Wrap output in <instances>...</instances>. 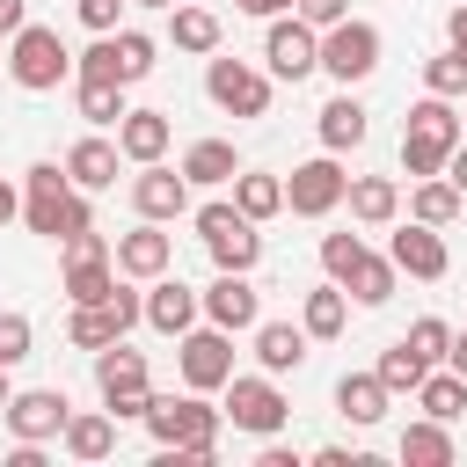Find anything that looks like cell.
<instances>
[{"mask_svg":"<svg viewBox=\"0 0 467 467\" xmlns=\"http://www.w3.org/2000/svg\"><path fill=\"white\" fill-rule=\"evenodd\" d=\"M131 7H161V15H168V7H175V0H131Z\"/></svg>","mask_w":467,"mask_h":467,"instance_id":"obj_54","label":"cell"},{"mask_svg":"<svg viewBox=\"0 0 467 467\" xmlns=\"http://www.w3.org/2000/svg\"><path fill=\"white\" fill-rule=\"evenodd\" d=\"M139 321H146V292L117 285L109 299H95V306H73V314H66V343H73V350H102V343L131 336Z\"/></svg>","mask_w":467,"mask_h":467,"instance_id":"obj_11","label":"cell"},{"mask_svg":"<svg viewBox=\"0 0 467 467\" xmlns=\"http://www.w3.org/2000/svg\"><path fill=\"white\" fill-rule=\"evenodd\" d=\"M219 423H226V409H212L197 387L146 401V431H153V445H161L168 467H204V460L219 452Z\"/></svg>","mask_w":467,"mask_h":467,"instance_id":"obj_1","label":"cell"},{"mask_svg":"<svg viewBox=\"0 0 467 467\" xmlns=\"http://www.w3.org/2000/svg\"><path fill=\"white\" fill-rule=\"evenodd\" d=\"M460 204H467V197H460L445 175H416V190H409V219H423V226H452Z\"/></svg>","mask_w":467,"mask_h":467,"instance_id":"obj_35","label":"cell"},{"mask_svg":"<svg viewBox=\"0 0 467 467\" xmlns=\"http://www.w3.org/2000/svg\"><path fill=\"white\" fill-rule=\"evenodd\" d=\"M7 219H22V190L0 175V226H7Z\"/></svg>","mask_w":467,"mask_h":467,"instance_id":"obj_51","label":"cell"},{"mask_svg":"<svg viewBox=\"0 0 467 467\" xmlns=\"http://www.w3.org/2000/svg\"><path fill=\"white\" fill-rule=\"evenodd\" d=\"M394 285H401L394 255H372V248H365V255L350 263V277H343V292H350L358 306H387V299H394Z\"/></svg>","mask_w":467,"mask_h":467,"instance_id":"obj_32","label":"cell"},{"mask_svg":"<svg viewBox=\"0 0 467 467\" xmlns=\"http://www.w3.org/2000/svg\"><path fill=\"white\" fill-rule=\"evenodd\" d=\"M66 416H73V401H66L58 387H15V401L0 409V423H7L22 445H51V438H66Z\"/></svg>","mask_w":467,"mask_h":467,"instance_id":"obj_15","label":"cell"},{"mask_svg":"<svg viewBox=\"0 0 467 467\" xmlns=\"http://www.w3.org/2000/svg\"><path fill=\"white\" fill-rule=\"evenodd\" d=\"M58 445H66L73 460H109V452H117V416H109V409H73Z\"/></svg>","mask_w":467,"mask_h":467,"instance_id":"obj_29","label":"cell"},{"mask_svg":"<svg viewBox=\"0 0 467 467\" xmlns=\"http://www.w3.org/2000/svg\"><path fill=\"white\" fill-rule=\"evenodd\" d=\"M22 22H29V7H22V0H0V44H7Z\"/></svg>","mask_w":467,"mask_h":467,"instance_id":"obj_48","label":"cell"},{"mask_svg":"<svg viewBox=\"0 0 467 467\" xmlns=\"http://www.w3.org/2000/svg\"><path fill=\"white\" fill-rule=\"evenodd\" d=\"M153 36L146 29H109V36H95L80 58H73V80H124V88H139L146 73H153Z\"/></svg>","mask_w":467,"mask_h":467,"instance_id":"obj_6","label":"cell"},{"mask_svg":"<svg viewBox=\"0 0 467 467\" xmlns=\"http://www.w3.org/2000/svg\"><path fill=\"white\" fill-rule=\"evenodd\" d=\"M73 109L102 131V124H124V80H73Z\"/></svg>","mask_w":467,"mask_h":467,"instance_id":"obj_37","label":"cell"},{"mask_svg":"<svg viewBox=\"0 0 467 467\" xmlns=\"http://www.w3.org/2000/svg\"><path fill=\"white\" fill-rule=\"evenodd\" d=\"M387 255H394V270H401V277H423V285H438V277L452 270L445 226H423V219H401V226H394V241H387Z\"/></svg>","mask_w":467,"mask_h":467,"instance_id":"obj_16","label":"cell"},{"mask_svg":"<svg viewBox=\"0 0 467 467\" xmlns=\"http://www.w3.org/2000/svg\"><path fill=\"white\" fill-rule=\"evenodd\" d=\"M365 131H372V117H365V102H358L350 88L321 102V146H328V153H350V146H365Z\"/></svg>","mask_w":467,"mask_h":467,"instance_id":"obj_28","label":"cell"},{"mask_svg":"<svg viewBox=\"0 0 467 467\" xmlns=\"http://www.w3.org/2000/svg\"><path fill=\"white\" fill-rule=\"evenodd\" d=\"M299 321H306V336L314 343H336L343 336V321H350V292L328 277V285H314L306 299H299Z\"/></svg>","mask_w":467,"mask_h":467,"instance_id":"obj_31","label":"cell"},{"mask_svg":"<svg viewBox=\"0 0 467 467\" xmlns=\"http://www.w3.org/2000/svg\"><path fill=\"white\" fill-rule=\"evenodd\" d=\"M263 66H270V80H306V73H321V29L299 22V15H277L270 36H263Z\"/></svg>","mask_w":467,"mask_h":467,"instance_id":"obj_14","label":"cell"},{"mask_svg":"<svg viewBox=\"0 0 467 467\" xmlns=\"http://www.w3.org/2000/svg\"><path fill=\"white\" fill-rule=\"evenodd\" d=\"M58 292H66L73 306H95V299H109V292H117V255H66V270H58Z\"/></svg>","mask_w":467,"mask_h":467,"instance_id":"obj_27","label":"cell"},{"mask_svg":"<svg viewBox=\"0 0 467 467\" xmlns=\"http://www.w3.org/2000/svg\"><path fill=\"white\" fill-rule=\"evenodd\" d=\"M226 423L248 431V438H277L292 423V401H285L277 372H234L226 379Z\"/></svg>","mask_w":467,"mask_h":467,"instance_id":"obj_7","label":"cell"},{"mask_svg":"<svg viewBox=\"0 0 467 467\" xmlns=\"http://www.w3.org/2000/svg\"><path fill=\"white\" fill-rule=\"evenodd\" d=\"M234 204L263 226V219H277L285 212V175H270V168H241L234 175Z\"/></svg>","mask_w":467,"mask_h":467,"instance_id":"obj_33","label":"cell"},{"mask_svg":"<svg viewBox=\"0 0 467 467\" xmlns=\"http://www.w3.org/2000/svg\"><path fill=\"white\" fill-rule=\"evenodd\" d=\"M182 175H190L197 190H219V182H234V175H241V153H234V139H197V146H182Z\"/></svg>","mask_w":467,"mask_h":467,"instance_id":"obj_30","label":"cell"},{"mask_svg":"<svg viewBox=\"0 0 467 467\" xmlns=\"http://www.w3.org/2000/svg\"><path fill=\"white\" fill-rule=\"evenodd\" d=\"M168 139H175L168 109H124V124H117V146H124V161H131V168L168 161Z\"/></svg>","mask_w":467,"mask_h":467,"instance_id":"obj_23","label":"cell"},{"mask_svg":"<svg viewBox=\"0 0 467 467\" xmlns=\"http://www.w3.org/2000/svg\"><path fill=\"white\" fill-rule=\"evenodd\" d=\"M22 219H29V234H44V241H66V234H80V226H95L88 190L66 175V161H36V168L22 175Z\"/></svg>","mask_w":467,"mask_h":467,"instance_id":"obj_2","label":"cell"},{"mask_svg":"<svg viewBox=\"0 0 467 467\" xmlns=\"http://www.w3.org/2000/svg\"><path fill=\"white\" fill-rule=\"evenodd\" d=\"M255 467H299V452H292V445H270V438H263V452H255Z\"/></svg>","mask_w":467,"mask_h":467,"instance_id":"obj_47","label":"cell"},{"mask_svg":"<svg viewBox=\"0 0 467 467\" xmlns=\"http://www.w3.org/2000/svg\"><path fill=\"white\" fill-rule=\"evenodd\" d=\"M401 467H452V431L438 423V416H423V423H409L401 431Z\"/></svg>","mask_w":467,"mask_h":467,"instance_id":"obj_34","label":"cell"},{"mask_svg":"<svg viewBox=\"0 0 467 467\" xmlns=\"http://www.w3.org/2000/svg\"><path fill=\"white\" fill-rule=\"evenodd\" d=\"M445 36H452V51H467V0L445 15Z\"/></svg>","mask_w":467,"mask_h":467,"instance_id":"obj_50","label":"cell"},{"mask_svg":"<svg viewBox=\"0 0 467 467\" xmlns=\"http://www.w3.org/2000/svg\"><path fill=\"white\" fill-rule=\"evenodd\" d=\"M117 161H124V146L102 139V131H88V139L66 146V175H73L88 197H95V190H117Z\"/></svg>","mask_w":467,"mask_h":467,"instance_id":"obj_21","label":"cell"},{"mask_svg":"<svg viewBox=\"0 0 467 467\" xmlns=\"http://www.w3.org/2000/svg\"><path fill=\"white\" fill-rule=\"evenodd\" d=\"M445 365H452V372L467 379V336H452V358H445Z\"/></svg>","mask_w":467,"mask_h":467,"instance_id":"obj_52","label":"cell"},{"mask_svg":"<svg viewBox=\"0 0 467 467\" xmlns=\"http://www.w3.org/2000/svg\"><path fill=\"white\" fill-rule=\"evenodd\" d=\"M204 321V292H190L182 277H153L146 285V328H161V336H182V328H197Z\"/></svg>","mask_w":467,"mask_h":467,"instance_id":"obj_20","label":"cell"},{"mask_svg":"<svg viewBox=\"0 0 467 467\" xmlns=\"http://www.w3.org/2000/svg\"><path fill=\"white\" fill-rule=\"evenodd\" d=\"M0 66H7V51H0Z\"/></svg>","mask_w":467,"mask_h":467,"instance_id":"obj_56","label":"cell"},{"mask_svg":"<svg viewBox=\"0 0 467 467\" xmlns=\"http://www.w3.org/2000/svg\"><path fill=\"white\" fill-rule=\"evenodd\" d=\"M95 394H102V409H109L117 423H146V401H153L146 350H124V336L102 343V350H95Z\"/></svg>","mask_w":467,"mask_h":467,"instance_id":"obj_5","label":"cell"},{"mask_svg":"<svg viewBox=\"0 0 467 467\" xmlns=\"http://www.w3.org/2000/svg\"><path fill=\"white\" fill-rule=\"evenodd\" d=\"M204 95L212 109L226 117H270V66H248V58H204Z\"/></svg>","mask_w":467,"mask_h":467,"instance_id":"obj_10","label":"cell"},{"mask_svg":"<svg viewBox=\"0 0 467 467\" xmlns=\"http://www.w3.org/2000/svg\"><path fill=\"white\" fill-rule=\"evenodd\" d=\"M460 139H467L460 102L423 95V102L409 109V124H401V168H409V175H445V161H452V146H460Z\"/></svg>","mask_w":467,"mask_h":467,"instance_id":"obj_3","label":"cell"},{"mask_svg":"<svg viewBox=\"0 0 467 467\" xmlns=\"http://www.w3.org/2000/svg\"><path fill=\"white\" fill-rule=\"evenodd\" d=\"M190 190H197V182H190L182 168H168V161H146V168L131 175V212L168 226V219H182V212H190Z\"/></svg>","mask_w":467,"mask_h":467,"instance_id":"obj_17","label":"cell"},{"mask_svg":"<svg viewBox=\"0 0 467 467\" xmlns=\"http://www.w3.org/2000/svg\"><path fill=\"white\" fill-rule=\"evenodd\" d=\"M204 321L226 328V336H248V328L263 321V292L248 285V270H219V277L204 285Z\"/></svg>","mask_w":467,"mask_h":467,"instance_id":"obj_18","label":"cell"},{"mask_svg":"<svg viewBox=\"0 0 467 467\" xmlns=\"http://www.w3.org/2000/svg\"><path fill=\"white\" fill-rule=\"evenodd\" d=\"M343 197H350V175H343V161H336L328 146L285 175V212H299V219H328Z\"/></svg>","mask_w":467,"mask_h":467,"instance_id":"obj_12","label":"cell"},{"mask_svg":"<svg viewBox=\"0 0 467 467\" xmlns=\"http://www.w3.org/2000/svg\"><path fill=\"white\" fill-rule=\"evenodd\" d=\"M241 15H255V22H277V15H292V0H234Z\"/></svg>","mask_w":467,"mask_h":467,"instance_id":"obj_46","label":"cell"},{"mask_svg":"<svg viewBox=\"0 0 467 467\" xmlns=\"http://www.w3.org/2000/svg\"><path fill=\"white\" fill-rule=\"evenodd\" d=\"M416 409H423V416H438V423H452V416L467 409V379H460L452 365H445V372L431 365V372H423V387H416Z\"/></svg>","mask_w":467,"mask_h":467,"instance_id":"obj_36","label":"cell"},{"mask_svg":"<svg viewBox=\"0 0 467 467\" xmlns=\"http://www.w3.org/2000/svg\"><path fill=\"white\" fill-rule=\"evenodd\" d=\"M460 117H467V102H460Z\"/></svg>","mask_w":467,"mask_h":467,"instance_id":"obj_55","label":"cell"},{"mask_svg":"<svg viewBox=\"0 0 467 467\" xmlns=\"http://www.w3.org/2000/svg\"><path fill=\"white\" fill-rule=\"evenodd\" d=\"M379 29L365 22V15H343L336 29H321V73L336 80V88H358V80H372L379 73Z\"/></svg>","mask_w":467,"mask_h":467,"instance_id":"obj_8","label":"cell"},{"mask_svg":"<svg viewBox=\"0 0 467 467\" xmlns=\"http://www.w3.org/2000/svg\"><path fill=\"white\" fill-rule=\"evenodd\" d=\"M175 358H182V387H197V394H219L226 379H234V336L226 328H182L175 336Z\"/></svg>","mask_w":467,"mask_h":467,"instance_id":"obj_13","label":"cell"},{"mask_svg":"<svg viewBox=\"0 0 467 467\" xmlns=\"http://www.w3.org/2000/svg\"><path fill=\"white\" fill-rule=\"evenodd\" d=\"M387 401H394V394H387L379 372H343V379H336V416L358 423V431H372V423L387 416Z\"/></svg>","mask_w":467,"mask_h":467,"instance_id":"obj_24","label":"cell"},{"mask_svg":"<svg viewBox=\"0 0 467 467\" xmlns=\"http://www.w3.org/2000/svg\"><path fill=\"white\" fill-rule=\"evenodd\" d=\"M7 80H15L22 95H51V88H66V80H73V51H66V36L44 29V22H22V29L7 36Z\"/></svg>","mask_w":467,"mask_h":467,"instance_id":"obj_4","label":"cell"},{"mask_svg":"<svg viewBox=\"0 0 467 467\" xmlns=\"http://www.w3.org/2000/svg\"><path fill=\"white\" fill-rule=\"evenodd\" d=\"M372 372H379V379H387V394H416V387H423V372H431V365H423V358H416V350H409V343H387V350H379V365H372Z\"/></svg>","mask_w":467,"mask_h":467,"instance_id":"obj_38","label":"cell"},{"mask_svg":"<svg viewBox=\"0 0 467 467\" xmlns=\"http://www.w3.org/2000/svg\"><path fill=\"white\" fill-rule=\"evenodd\" d=\"M358 255H365V234H328V241H321V270H328L336 285L350 277V263H358Z\"/></svg>","mask_w":467,"mask_h":467,"instance_id":"obj_41","label":"cell"},{"mask_svg":"<svg viewBox=\"0 0 467 467\" xmlns=\"http://www.w3.org/2000/svg\"><path fill=\"white\" fill-rule=\"evenodd\" d=\"M29 343H36V328H29V314H0V365H22L29 358Z\"/></svg>","mask_w":467,"mask_h":467,"instance_id":"obj_42","label":"cell"},{"mask_svg":"<svg viewBox=\"0 0 467 467\" xmlns=\"http://www.w3.org/2000/svg\"><path fill=\"white\" fill-rule=\"evenodd\" d=\"M161 270H175V241L161 234V219H139L131 234H117V277H139V285H153Z\"/></svg>","mask_w":467,"mask_h":467,"instance_id":"obj_19","label":"cell"},{"mask_svg":"<svg viewBox=\"0 0 467 467\" xmlns=\"http://www.w3.org/2000/svg\"><path fill=\"white\" fill-rule=\"evenodd\" d=\"M314 467H365V452H350V445H321Z\"/></svg>","mask_w":467,"mask_h":467,"instance_id":"obj_45","label":"cell"},{"mask_svg":"<svg viewBox=\"0 0 467 467\" xmlns=\"http://www.w3.org/2000/svg\"><path fill=\"white\" fill-rule=\"evenodd\" d=\"M219 36H226V22H219L212 7H190V0H175V7H168V44H175V51L212 58V51H219Z\"/></svg>","mask_w":467,"mask_h":467,"instance_id":"obj_25","label":"cell"},{"mask_svg":"<svg viewBox=\"0 0 467 467\" xmlns=\"http://www.w3.org/2000/svg\"><path fill=\"white\" fill-rule=\"evenodd\" d=\"M124 7H131V0H73V15H80V22L95 29V36H109V29H124V22H117Z\"/></svg>","mask_w":467,"mask_h":467,"instance_id":"obj_43","label":"cell"},{"mask_svg":"<svg viewBox=\"0 0 467 467\" xmlns=\"http://www.w3.org/2000/svg\"><path fill=\"white\" fill-rule=\"evenodd\" d=\"M423 88L431 95H445V102H467V51H438V58H423Z\"/></svg>","mask_w":467,"mask_h":467,"instance_id":"obj_39","label":"cell"},{"mask_svg":"<svg viewBox=\"0 0 467 467\" xmlns=\"http://www.w3.org/2000/svg\"><path fill=\"white\" fill-rule=\"evenodd\" d=\"M248 336H255V365H263V372H277V379H285V372H299V365H306V343H314V336H306V321H255Z\"/></svg>","mask_w":467,"mask_h":467,"instance_id":"obj_22","label":"cell"},{"mask_svg":"<svg viewBox=\"0 0 467 467\" xmlns=\"http://www.w3.org/2000/svg\"><path fill=\"white\" fill-rule=\"evenodd\" d=\"M343 204H350L358 226H394L401 219V182L394 175H350V197Z\"/></svg>","mask_w":467,"mask_h":467,"instance_id":"obj_26","label":"cell"},{"mask_svg":"<svg viewBox=\"0 0 467 467\" xmlns=\"http://www.w3.org/2000/svg\"><path fill=\"white\" fill-rule=\"evenodd\" d=\"M401 343H409V350H416L423 365H445V358H452V328H445L438 314H423V321H409V336H401Z\"/></svg>","mask_w":467,"mask_h":467,"instance_id":"obj_40","label":"cell"},{"mask_svg":"<svg viewBox=\"0 0 467 467\" xmlns=\"http://www.w3.org/2000/svg\"><path fill=\"white\" fill-rule=\"evenodd\" d=\"M445 182H452V190H460V197H467V139H460V146H452V161H445Z\"/></svg>","mask_w":467,"mask_h":467,"instance_id":"obj_49","label":"cell"},{"mask_svg":"<svg viewBox=\"0 0 467 467\" xmlns=\"http://www.w3.org/2000/svg\"><path fill=\"white\" fill-rule=\"evenodd\" d=\"M7 401H15V379H7V365H0V409H7Z\"/></svg>","mask_w":467,"mask_h":467,"instance_id":"obj_53","label":"cell"},{"mask_svg":"<svg viewBox=\"0 0 467 467\" xmlns=\"http://www.w3.org/2000/svg\"><path fill=\"white\" fill-rule=\"evenodd\" d=\"M292 15H299V22H314V29H336V22L350 15V0H292Z\"/></svg>","mask_w":467,"mask_h":467,"instance_id":"obj_44","label":"cell"},{"mask_svg":"<svg viewBox=\"0 0 467 467\" xmlns=\"http://www.w3.org/2000/svg\"><path fill=\"white\" fill-rule=\"evenodd\" d=\"M190 219H197V241L212 248L219 270H255L263 263V234H255V219L241 204H197Z\"/></svg>","mask_w":467,"mask_h":467,"instance_id":"obj_9","label":"cell"}]
</instances>
